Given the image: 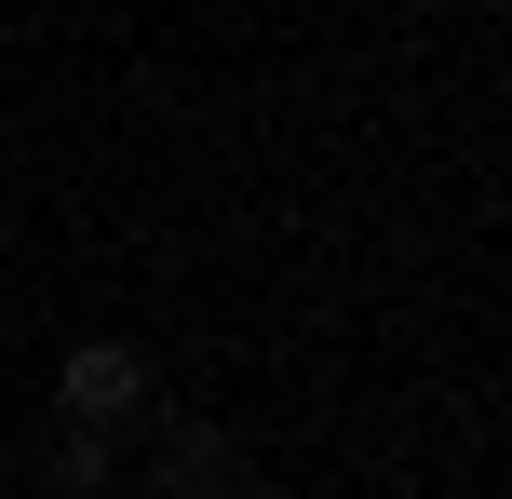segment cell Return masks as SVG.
<instances>
[{
	"label": "cell",
	"mask_w": 512,
	"mask_h": 499,
	"mask_svg": "<svg viewBox=\"0 0 512 499\" xmlns=\"http://www.w3.org/2000/svg\"><path fill=\"white\" fill-rule=\"evenodd\" d=\"M54 405H68L81 432H122V419H149V351H122V338H81L68 365H54Z\"/></svg>",
	"instance_id": "6da1fadb"
},
{
	"label": "cell",
	"mask_w": 512,
	"mask_h": 499,
	"mask_svg": "<svg viewBox=\"0 0 512 499\" xmlns=\"http://www.w3.org/2000/svg\"><path fill=\"white\" fill-rule=\"evenodd\" d=\"M230 473H243L230 432H176V446H162V486H230Z\"/></svg>",
	"instance_id": "7a4b0ae2"
},
{
	"label": "cell",
	"mask_w": 512,
	"mask_h": 499,
	"mask_svg": "<svg viewBox=\"0 0 512 499\" xmlns=\"http://www.w3.org/2000/svg\"><path fill=\"white\" fill-rule=\"evenodd\" d=\"M54 486H108V432L68 419V446H54Z\"/></svg>",
	"instance_id": "3957f363"
}]
</instances>
